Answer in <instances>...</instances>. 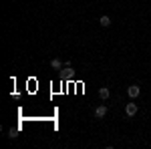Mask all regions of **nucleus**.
Masks as SVG:
<instances>
[{
  "instance_id": "nucleus-1",
  "label": "nucleus",
  "mask_w": 151,
  "mask_h": 149,
  "mask_svg": "<svg viewBox=\"0 0 151 149\" xmlns=\"http://www.w3.org/2000/svg\"><path fill=\"white\" fill-rule=\"evenodd\" d=\"M127 95L131 97V99H137V97L141 95V87L139 85H131V87L127 89Z\"/></svg>"
},
{
  "instance_id": "nucleus-2",
  "label": "nucleus",
  "mask_w": 151,
  "mask_h": 149,
  "mask_svg": "<svg viewBox=\"0 0 151 149\" xmlns=\"http://www.w3.org/2000/svg\"><path fill=\"white\" fill-rule=\"evenodd\" d=\"M125 115H127V117H135V115H137V105L135 103H127L125 105Z\"/></svg>"
},
{
  "instance_id": "nucleus-3",
  "label": "nucleus",
  "mask_w": 151,
  "mask_h": 149,
  "mask_svg": "<svg viewBox=\"0 0 151 149\" xmlns=\"http://www.w3.org/2000/svg\"><path fill=\"white\" fill-rule=\"evenodd\" d=\"M105 115H107V107H105V105H101V107L95 109V117H97V119H103Z\"/></svg>"
},
{
  "instance_id": "nucleus-4",
  "label": "nucleus",
  "mask_w": 151,
  "mask_h": 149,
  "mask_svg": "<svg viewBox=\"0 0 151 149\" xmlns=\"http://www.w3.org/2000/svg\"><path fill=\"white\" fill-rule=\"evenodd\" d=\"M99 24H101V26H105V28H107V26H111V18H109V16H107V14H103V16H101V18H99Z\"/></svg>"
},
{
  "instance_id": "nucleus-5",
  "label": "nucleus",
  "mask_w": 151,
  "mask_h": 149,
  "mask_svg": "<svg viewBox=\"0 0 151 149\" xmlns=\"http://www.w3.org/2000/svg\"><path fill=\"white\" fill-rule=\"evenodd\" d=\"M109 95H111V93H109V89H107V87H101V89H99V97H101V99H109Z\"/></svg>"
},
{
  "instance_id": "nucleus-6",
  "label": "nucleus",
  "mask_w": 151,
  "mask_h": 149,
  "mask_svg": "<svg viewBox=\"0 0 151 149\" xmlns=\"http://www.w3.org/2000/svg\"><path fill=\"white\" fill-rule=\"evenodd\" d=\"M50 67H52V69H60V67H63V63H60V58H52V60H50Z\"/></svg>"
}]
</instances>
